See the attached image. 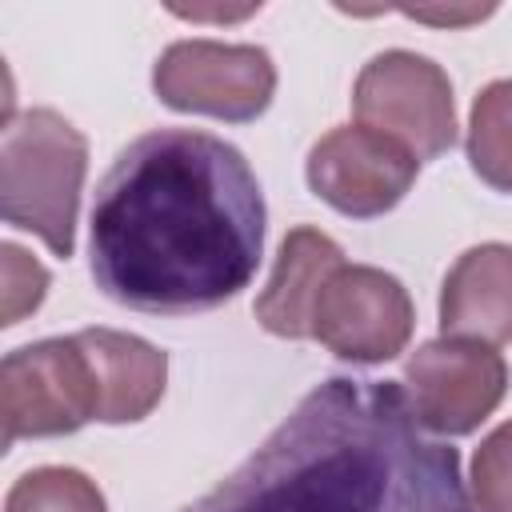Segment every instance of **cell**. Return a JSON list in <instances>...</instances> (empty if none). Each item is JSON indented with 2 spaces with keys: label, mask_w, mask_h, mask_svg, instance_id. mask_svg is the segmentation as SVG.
I'll list each match as a JSON object with an SVG mask.
<instances>
[{
  "label": "cell",
  "mask_w": 512,
  "mask_h": 512,
  "mask_svg": "<svg viewBox=\"0 0 512 512\" xmlns=\"http://www.w3.org/2000/svg\"><path fill=\"white\" fill-rule=\"evenodd\" d=\"M472 504L476 512H512V420L496 424L472 452Z\"/></svg>",
  "instance_id": "cell-15"
},
{
  "label": "cell",
  "mask_w": 512,
  "mask_h": 512,
  "mask_svg": "<svg viewBox=\"0 0 512 512\" xmlns=\"http://www.w3.org/2000/svg\"><path fill=\"white\" fill-rule=\"evenodd\" d=\"M100 392V416L104 424H136L144 420L168 384V356L148 344L144 336L116 332V328H84L76 332Z\"/></svg>",
  "instance_id": "cell-12"
},
{
  "label": "cell",
  "mask_w": 512,
  "mask_h": 512,
  "mask_svg": "<svg viewBox=\"0 0 512 512\" xmlns=\"http://www.w3.org/2000/svg\"><path fill=\"white\" fill-rule=\"evenodd\" d=\"M416 308L408 288L372 264H340L312 308V340L336 360L384 364L412 340Z\"/></svg>",
  "instance_id": "cell-7"
},
{
  "label": "cell",
  "mask_w": 512,
  "mask_h": 512,
  "mask_svg": "<svg viewBox=\"0 0 512 512\" xmlns=\"http://www.w3.org/2000/svg\"><path fill=\"white\" fill-rule=\"evenodd\" d=\"M440 332L460 340H512V244L488 240L456 256L440 284Z\"/></svg>",
  "instance_id": "cell-10"
},
{
  "label": "cell",
  "mask_w": 512,
  "mask_h": 512,
  "mask_svg": "<svg viewBox=\"0 0 512 512\" xmlns=\"http://www.w3.org/2000/svg\"><path fill=\"white\" fill-rule=\"evenodd\" d=\"M344 264L340 244L320 228H292L280 240L272 276L256 296V320L264 332L284 340H312V308L328 276Z\"/></svg>",
  "instance_id": "cell-11"
},
{
  "label": "cell",
  "mask_w": 512,
  "mask_h": 512,
  "mask_svg": "<svg viewBox=\"0 0 512 512\" xmlns=\"http://www.w3.org/2000/svg\"><path fill=\"white\" fill-rule=\"evenodd\" d=\"M264 192L212 132L152 128L116 152L88 220L96 288L136 312L192 316L240 296L264 256Z\"/></svg>",
  "instance_id": "cell-1"
},
{
  "label": "cell",
  "mask_w": 512,
  "mask_h": 512,
  "mask_svg": "<svg viewBox=\"0 0 512 512\" xmlns=\"http://www.w3.org/2000/svg\"><path fill=\"white\" fill-rule=\"evenodd\" d=\"M492 8H404V16H412V20H424V24H472V20H484Z\"/></svg>",
  "instance_id": "cell-17"
},
{
  "label": "cell",
  "mask_w": 512,
  "mask_h": 512,
  "mask_svg": "<svg viewBox=\"0 0 512 512\" xmlns=\"http://www.w3.org/2000/svg\"><path fill=\"white\" fill-rule=\"evenodd\" d=\"M0 260H4V328L20 324L28 312L40 308L44 292H48V268L40 260H32L20 244H0Z\"/></svg>",
  "instance_id": "cell-16"
},
{
  "label": "cell",
  "mask_w": 512,
  "mask_h": 512,
  "mask_svg": "<svg viewBox=\"0 0 512 512\" xmlns=\"http://www.w3.org/2000/svg\"><path fill=\"white\" fill-rule=\"evenodd\" d=\"M4 512H108V504L96 480L84 476L80 468L44 464L24 472L8 488Z\"/></svg>",
  "instance_id": "cell-14"
},
{
  "label": "cell",
  "mask_w": 512,
  "mask_h": 512,
  "mask_svg": "<svg viewBox=\"0 0 512 512\" xmlns=\"http://www.w3.org/2000/svg\"><path fill=\"white\" fill-rule=\"evenodd\" d=\"M404 384L424 432L468 436L500 408L508 392V364L496 344L440 336L408 356Z\"/></svg>",
  "instance_id": "cell-8"
},
{
  "label": "cell",
  "mask_w": 512,
  "mask_h": 512,
  "mask_svg": "<svg viewBox=\"0 0 512 512\" xmlns=\"http://www.w3.org/2000/svg\"><path fill=\"white\" fill-rule=\"evenodd\" d=\"M468 164L488 188L512 192V80H492L476 92L468 112Z\"/></svg>",
  "instance_id": "cell-13"
},
{
  "label": "cell",
  "mask_w": 512,
  "mask_h": 512,
  "mask_svg": "<svg viewBox=\"0 0 512 512\" xmlns=\"http://www.w3.org/2000/svg\"><path fill=\"white\" fill-rule=\"evenodd\" d=\"M416 172H420V160L404 144L364 124L328 128L308 148V160H304L308 188L328 208L352 220H372L392 212L416 184Z\"/></svg>",
  "instance_id": "cell-9"
},
{
  "label": "cell",
  "mask_w": 512,
  "mask_h": 512,
  "mask_svg": "<svg viewBox=\"0 0 512 512\" xmlns=\"http://www.w3.org/2000/svg\"><path fill=\"white\" fill-rule=\"evenodd\" d=\"M88 172V140L56 108H24L0 132V216L36 232L52 256H72Z\"/></svg>",
  "instance_id": "cell-3"
},
{
  "label": "cell",
  "mask_w": 512,
  "mask_h": 512,
  "mask_svg": "<svg viewBox=\"0 0 512 512\" xmlns=\"http://www.w3.org/2000/svg\"><path fill=\"white\" fill-rule=\"evenodd\" d=\"M180 512H476L460 452L424 436L396 380L328 376Z\"/></svg>",
  "instance_id": "cell-2"
},
{
  "label": "cell",
  "mask_w": 512,
  "mask_h": 512,
  "mask_svg": "<svg viewBox=\"0 0 512 512\" xmlns=\"http://www.w3.org/2000/svg\"><path fill=\"white\" fill-rule=\"evenodd\" d=\"M152 92L172 112H200L248 124L276 96V64L260 44L176 40L152 68Z\"/></svg>",
  "instance_id": "cell-6"
},
{
  "label": "cell",
  "mask_w": 512,
  "mask_h": 512,
  "mask_svg": "<svg viewBox=\"0 0 512 512\" xmlns=\"http://www.w3.org/2000/svg\"><path fill=\"white\" fill-rule=\"evenodd\" d=\"M100 416L92 360L80 336H48L12 348L0 364L4 448L16 440L72 436Z\"/></svg>",
  "instance_id": "cell-4"
},
{
  "label": "cell",
  "mask_w": 512,
  "mask_h": 512,
  "mask_svg": "<svg viewBox=\"0 0 512 512\" xmlns=\"http://www.w3.org/2000/svg\"><path fill=\"white\" fill-rule=\"evenodd\" d=\"M352 112L364 128L404 144L416 160H436L456 144V100L448 72L408 48L376 52L360 68Z\"/></svg>",
  "instance_id": "cell-5"
}]
</instances>
